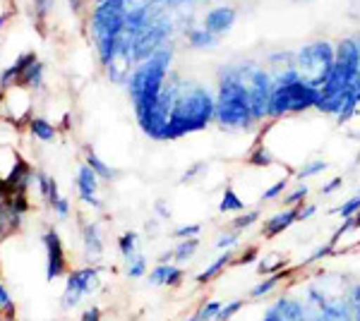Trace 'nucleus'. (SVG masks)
I'll use <instances>...</instances> for the list:
<instances>
[{
    "label": "nucleus",
    "mask_w": 360,
    "mask_h": 321,
    "mask_svg": "<svg viewBox=\"0 0 360 321\" xmlns=\"http://www.w3.org/2000/svg\"><path fill=\"white\" fill-rule=\"evenodd\" d=\"M293 60H295V51H288V48H276L264 55V65L271 74L283 72V70H291Z\"/></svg>",
    "instance_id": "nucleus-17"
},
{
    "label": "nucleus",
    "mask_w": 360,
    "mask_h": 321,
    "mask_svg": "<svg viewBox=\"0 0 360 321\" xmlns=\"http://www.w3.org/2000/svg\"><path fill=\"white\" fill-rule=\"evenodd\" d=\"M283 266H286V256L271 252V254H262L257 259V268L259 273H264V276H271V273H278L283 271Z\"/></svg>",
    "instance_id": "nucleus-28"
},
{
    "label": "nucleus",
    "mask_w": 360,
    "mask_h": 321,
    "mask_svg": "<svg viewBox=\"0 0 360 321\" xmlns=\"http://www.w3.org/2000/svg\"><path fill=\"white\" fill-rule=\"evenodd\" d=\"M217 115V94L202 81L183 79L178 98L168 118L166 142H178L188 134L207 130Z\"/></svg>",
    "instance_id": "nucleus-2"
},
{
    "label": "nucleus",
    "mask_w": 360,
    "mask_h": 321,
    "mask_svg": "<svg viewBox=\"0 0 360 321\" xmlns=\"http://www.w3.org/2000/svg\"><path fill=\"white\" fill-rule=\"evenodd\" d=\"M68 3H70V8H72V13H82L84 0H68Z\"/></svg>",
    "instance_id": "nucleus-53"
},
{
    "label": "nucleus",
    "mask_w": 360,
    "mask_h": 321,
    "mask_svg": "<svg viewBox=\"0 0 360 321\" xmlns=\"http://www.w3.org/2000/svg\"><path fill=\"white\" fill-rule=\"evenodd\" d=\"M0 321H3V312H0Z\"/></svg>",
    "instance_id": "nucleus-58"
},
{
    "label": "nucleus",
    "mask_w": 360,
    "mask_h": 321,
    "mask_svg": "<svg viewBox=\"0 0 360 321\" xmlns=\"http://www.w3.org/2000/svg\"><path fill=\"white\" fill-rule=\"evenodd\" d=\"M243 70V79L248 84L250 91V101H252V113L257 125L269 122V101H271V91H274V74L266 70L264 63L259 60H240Z\"/></svg>",
    "instance_id": "nucleus-7"
},
{
    "label": "nucleus",
    "mask_w": 360,
    "mask_h": 321,
    "mask_svg": "<svg viewBox=\"0 0 360 321\" xmlns=\"http://www.w3.org/2000/svg\"><path fill=\"white\" fill-rule=\"evenodd\" d=\"M20 86H34V89H41V84H44V65L39 60H34V63H29L27 70L22 72V77L20 81H17Z\"/></svg>",
    "instance_id": "nucleus-25"
},
{
    "label": "nucleus",
    "mask_w": 360,
    "mask_h": 321,
    "mask_svg": "<svg viewBox=\"0 0 360 321\" xmlns=\"http://www.w3.org/2000/svg\"><path fill=\"white\" fill-rule=\"evenodd\" d=\"M168 271H171V264H156L152 271H149V283H152V285H166Z\"/></svg>",
    "instance_id": "nucleus-39"
},
{
    "label": "nucleus",
    "mask_w": 360,
    "mask_h": 321,
    "mask_svg": "<svg viewBox=\"0 0 360 321\" xmlns=\"http://www.w3.org/2000/svg\"><path fill=\"white\" fill-rule=\"evenodd\" d=\"M307 197H310V185H307V183H298L293 190H288L286 195L281 197V207L298 209V207H303V204L307 202Z\"/></svg>",
    "instance_id": "nucleus-24"
},
{
    "label": "nucleus",
    "mask_w": 360,
    "mask_h": 321,
    "mask_svg": "<svg viewBox=\"0 0 360 321\" xmlns=\"http://www.w3.org/2000/svg\"><path fill=\"white\" fill-rule=\"evenodd\" d=\"M96 3H103V0H96Z\"/></svg>",
    "instance_id": "nucleus-59"
},
{
    "label": "nucleus",
    "mask_w": 360,
    "mask_h": 321,
    "mask_svg": "<svg viewBox=\"0 0 360 321\" xmlns=\"http://www.w3.org/2000/svg\"><path fill=\"white\" fill-rule=\"evenodd\" d=\"M188 321H200V319H197V314H193V317H190Z\"/></svg>",
    "instance_id": "nucleus-56"
},
{
    "label": "nucleus",
    "mask_w": 360,
    "mask_h": 321,
    "mask_svg": "<svg viewBox=\"0 0 360 321\" xmlns=\"http://www.w3.org/2000/svg\"><path fill=\"white\" fill-rule=\"evenodd\" d=\"M0 312H5L3 317L15 319V302H13V297H10L8 290H5L3 283H0Z\"/></svg>",
    "instance_id": "nucleus-41"
},
{
    "label": "nucleus",
    "mask_w": 360,
    "mask_h": 321,
    "mask_svg": "<svg viewBox=\"0 0 360 321\" xmlns=\"http://www.w3.org/2000/svg\"><path fill=\"white\" fill-rule=\"evenodd\" d=\"M346 300L351 302V307H360V281H351L346 288Z\"/></svg>",
    "instance_id": "nucleus-43"
},
{
    "label": "nucleus",
    "mask_w": 360,
    "mask_h": 321,
    "mask_svg": "<svg viewBox=\"0 0 360 321\" xmlns=\"http://www.w3.org/2000/svg\"><path fill=\"white\" fill-rule=\"evenodd\" d=\"M98 285V268L96 266H84L77 271L68 273L65 293H63V307L72 309L82 302L84 295H89Z\"/></svg>",
    "instance_id": "nucleus-8"
},
{
    "label": "nucleus",
    "mask_w": 360,
    "mask_h": 321,
    "mask_svg": "<svg viewBox=\"0 0 360 321\" xmlns=\"http://www.w3.org/2000/svg\"><path fill=\"white\" fill-rule=\"evenodd\" d=\"M17 225H20V216L13 214L10 209H5L3 204H0V235L8 232L10 228H17Z\"/></svg>",
    "instance_id": "nucleus-37"
},
{
    "label": "nucleus",
    "mask_w": 360,
    "mask_h": 321,
    "mask_svg": "<svg viewBox=\"0 0 360 321\" xmlns=\"http://www.w3.org/2000/svg\"><path fill=\"white\" fill-rule=\"evenodd\" d=\"M245 209H248V199H243L233 185L229 183L221 192V199H219V214H243Z\"/></svg>",
    "instance_id": "nucleus-18"
},
{
    "label": "nucleus",
    "mask_w": 360,
    "mask_h": 321,
    "mask_svg": "<svg viewBox=\"0 0 360 321\" xmlns=\"http://www.w3.org/2000/svg\"><path fill=\"white\" fill-rule=\"evenodd\" d=\"M183 278H185V271H183V268L176 266V264H171V271H168V281H166L168 288H176V285L183 283Z\"/></svg>",
    "instance_id": "nucleus-45"
},
{
    "label": "nucleus",
    "mask_w": 360,
    "mask_h": 321,
    "mask_svg": "<svg viewBox=\"0 0 360 321\" xmlns=\"http://www.w3.org/2000/svg\"><path fill=\"white\" fill-rule=\"evenodd\" d=\"M209 171V163L207 161H195L190 168H185V173L180 175V183H195L202 173Z\"/></svg>",
    "instance_id": "nucleus-36"
},
{
    "label": "nucleus",
    "mask_w": 360,
    "mask_h": 321,
    "mask_svg": "<svg viewBox=\"0 0 360 321\" xmlns=\"http://www.w3.org/2000/svg\"><path fill=\"white\" fill-rule=\"evenodd\" d=\"M44 247H46V278L56 281L65 273L68 259H65V249H63L60 235L56 230L44 232Z\"/></svg>",
    "instance_id": "nucleus-10"
},
{
    "label": "nucleus",
    "mask_w": 360,
    "mask_h": 321,
    "mask_svg": "<svg viewBox=\"0 0 360 321\" xmlns=\"http://www.w3.org/2000/svg\"><path fill=\"white\" fill-rule=\"evenodd\" d=\"M200 244H202L200 237H185V240H178V244L173 247V261H178V264L190 261L197 254Z\"/></svg>",
    "instance_id": "nucleus-22"
},
{
    "label": "nucleus",
    "mask_w": 360,
    "mask_h": 321,
    "mask_svg": "<svg viewBox=\"0 0 360 321\" xmlns=\"http://www.w3.org/2000/svg\"><path fill=\"white\" fill-rule=\"evenodd\" d=\"M154 211L159 214V218H171V209L166 207L164 199H156L154 202Z\"/></svg>",
    "instance_id": "nucleus-48"
},
{
    "label": "nucleus",
    "mask_w": 360,
    "mask_h": 321,
    "mask_svg": "<svg viewBox=\"0 0 360 321\" xmlns=\"http://www.w3.org/2000/svg\"><path fill=\"white\" fill-rule=\"evenodd\" d=\"M245 163L248 166H255V168L276 166V156L271 154V149H269V144L264 142V137H259L257 142L252 144V149H250L248 156H245Z\"/></svg>",
    "instance_id": "nucleus-15"
},
{
    "label": "nucleus",
    "mask_w": 360,
    "mask_h": 321,
    "mask_svg": "<svg viewBox=\"0 0 360 321\" xmlns=\"http://www.w3.org/2000/svg\"><path fill=\"white\" fill-rule=\"evenodd\" d=\"M293 3H303L305 5V3H312V0H293Z\"/></svg>",
    "instance_id": "nucleus-55"
},
{
    "label": "nucleus",
    "mask_w": 360,
    "mask_h": 321,
    "mask_svg": "<svg viewBox=\"0 0 360 321\" xmlns=\"http://www.w3.org/2000/svg\"><path fill=\"white\" fill-rule=\"evenodd\" d=\"M243 307H245V297H238V300H229L226 305H221V309H219V314H217V319H214V321H231L238 312H240Z\"/></svg>",
    "instance_id": "nucleus-33"
},
{
    "label": "nucleus",
    "mask_w": 360,
    "mask_h": 321,
    "mask_svg": "<svg viewBox=\"0 0 360 321\" xmlns=\"http://www.w3.org/2000/svg\"><path fill=\"white\" fill-rule=\"evenodd\" d=\"M221 305L224 302H219V300H209V302H205L200 309H197V319L200 321H214L217 319V314H219V309H221Z\"/></svg>",
    "instance_id": "nucleus-35"
},
{
    "label": "nucleus",
    "mask_w": 360,
    "mask_h": 321,
    "mask_svg": "<svg viewBox=\"0 0 360 321\" xmlns=\"http://www.w3.org/2000/svg\"><path fill=\"white\" fill-rule=\"evenodd\" d=\"M236 261V252L233 249H226V252H221L217 256V259L212 261V264H209L205 271H200L197 273V278L195 281L200 283V285H207V283H212V281H217L219 276H221V271L226 266H231Z\"/></svg>",
    "instance_id": "nucleus-14"
},
{
    "label": "nucleus",
    "mask_w": 360,
    "mask_h": 321,
    "mask_svg": "<svg viewBox=\"0 0 360 321\" xmlns=\"http://www.w3.org/2000/svg\"><path fill=\"white\" fill-rule=\"evenodd\" d=\"M82 321H101V309H98V307H89L82 314Z\"/></svg>",
    "instance_id": "nucleus-50"
},
{
    "label": "nucleus",
    "mask_w": 360,
    "mask_h": 321,
    "mask_svg": "<svg viewBox=\"0 0 360 321\" xmlns=\"http://www.w3.org/2000/svg\"><path fill=\"white\" fill-rule=\"evenodd\" d=\"M356 163H358V166H360V151H358V156H356Z\"/></svg>",
    "instance_id": "nucleus-57"
},
{
    "label": "nucleus",
    "mask_w": 360,
    "mask_h": 321,
    "mask_svg": "<svg viewBox=\"0 0 360 321\" xmlns=\"http://www.w3.org/2000/svg\"><path fill=\"white\" fill-rule=\"evenodd\" d=\"M332 214L339 216L341 221H344V218H351V216H356V214H360V192H358V195H353V197H348V199H344L336 209H332Z\"/></svg>",
    "instance_id": "nucleus-31"
},
{
    "label": "nucleus",
    "mask_w": 360,
    "mask_h": 321,
    "mask_svg": "<svg viewBox=\"0 0 360 321\" xmlns=\"http://www.w3.org/2000/svg\"><path fill=\"white\" fill-rule=\"evenodd\" d=\"M336 58V44L329 39H315L307 41L300 48H295V60L293 67L298 72V77L310 81L312 86L322 89V84L332 74Z\"/></svg>",
    "instance_id": "nucleus-6"
},
{
    "label": "nucleus",
    "mask_w": 360,
    "mask_h": 321,
    "mask_svg": "<svg viewBox=\"0 0 360 321\" xmlns=\"http://www.w3.org/2000/svg\"><path fill=\"white\" fill-rule=\"evenodd\" d=\"M240 235L243 232H238V230H224L221 235L217 237V249H221V252H226V249H236L238 244H240Z\"/></svg>",
    "instance_id": "nucleus-34"
},
{
    "label": "nucleus",
    "mask_w": 360,
    "mask_h": 321,
    "mask_svg": "<svg viewBox=\"0 0 360 321\" xmlns=\"http://www.w3.org/2000/svg\"><path fill=\"white\" fill-rule=\"evenodd\" d=\"M341 188H344V178H341V175H336V178H332L329 183H324L322 188H319V195L329 197V195H334V192L341 190Z\"/></svg>",
    "instance_id": "nucleus-44"
},
{
    "label": "nucleus",
    "mask_w": 360,
    "mask_h": 321,
    "mask_svg": "<svg viewBox=\"0 0 360 321\" xmlns=\"http://www.w3.org/2000/svg\"><path fill=\"white\" fill-rule=\"evenodd\" d=\"M29 130H32L34 137L41 139V142H53V139H56V127L51 125L49 120H44V118H32V120H29Z\"/></svg>",
    "instance_id": "nucleus-29"
},
{
    "label": "nucleus",
    "mask_w": 360,
    "mask_h": 321,
    "mask_svg": "<svg viewBox=\"0 0 360 321\" xmlns=\"http://www.w3.org/2000/svg\"><path fill=\"white\" fill-rule=\"evenodd\" d=\"M214 94H217V122L221 130L226 132H250L255 130L257 120L252 113V101H250L248 84L243 79L240 60L224 63L217 70V86H214Z\"/></svg>",
    "instance_id": "nucleus-1"
},
{
    "label": "nucleus",
    "mask_w": 360,
    "mask_h": 321,
    "mask_svg": "<svg viewBox=\"0 0 360 321\" xmlns=\"http://www.w3.org/2000/svg\"><path fill=\"white\" fill-rule=\"evenodd\" d=\"M286 276H288L286 271H278V273H271V276H264L262 281L255 283L252 288H250L248 297H250V300H262V297L271 295L278 285H281V281H286Z\"/></svg>",
    "instance_id": "nucleus-19"
},
{
    "label": "nucleus",
    "mask_w": 360,
    "mask_h": 321,
    "mask_svg": "<svg viewBox=\"0 0 360 321\" xmlns=\"http://www.w3.org/2000/svg\"><path fill=\"white\" fill-rule=\"evenodd\" d=\"M185 37V44H188L190 51H200V53H207V51H217L219 46H221V37H217V34L207 32L205 27L197 22L195 27H190L188 32H183Z\"/></svg>",
    "instance_id": "nucleus-12"
},
{
    "label": "nucleus",
    "mask_w": 360,
    "mask_h": 321,
    "mask_svg": "<svg viewBox=\"0 0 360 321\" xmlns=\"http://www.w3.org/2000/svg\"><path fill=\"white\" fill-rule=\"evenodd\" d=\"M125 273L127 278H142L147 273V256L144 254H132L125 259Z\"/></svg>",
    "instance_id": "nucleus-30"
},
{
    "label": "nucleus",
    "mask_w": 360,
    "mask_h": 321,
    "mask_svg": "<svg viewBox=\"0 0 360 321\" xmlns=\"http://www.w3.org/2000/svg\"><path fill=\"white\" fill-rule=\"evenodd\" d=\"M238 17H240V10L231 3H221V5H212L209 10H205L200 17V25L207 29V32L217 34V37H226V34L233 32Z\"/></svg>",
    "instance_id": "nucleus-9"
},
{
    "label": "nucleus",
    "mask_w": 360,
    "mask_h": 321,
    "mask_svg": "<svg viewBox=\"0 0 360 321\" xmlns=\"http://www.w3.org/2000/svg\"><path fill=\"white\" fill-rule=\"evenodd\" d=\"M317 209H319L317 204H312V202H305L303 207L298 209V223H303V221H310L312 216L317 214Z\"/></svg>",
    "instance_id": "nucleus-46"
},
{
    "label": "nucleus",
    "mask_w": 360,
    "mask_h": 321,
    "mask_svg": "<svg viewBox=\"0 0 360 321\" xmlns=\"http://www.w3.org/2000/svg\"><path fill=\"white\" fill-rule=\"evenodd\" d=\"M96 190H98V175L84 163V166L77 171V192H79V199H82L84 204H89V207H94V209H101L103 204L96 197Z\"/></svg>",
    "instance_id": "nucleus-13"
},
{
    "label": "nucleus",
    "mask_w": 360,
    "mask_h": 321,
    "mask_svg": "<svg viewBox=\"0 0 360 321\" xmlns=\"http://www.w3.org/2000/svg\"><path fill=\"white\" fill-rule=\"evenodd\" d=\"M127 10H130L127 0H103V3L96 5L89 17L91 37H94L96 53L103 67L118 53V37L125 29Z\"/></svg>",
    "instance_id": "nucleus-5"
},
{
    "label": "nucleus",
    "mask_w": 360,
    "mask_h": 321,
    "mask_svg": "<svg viewBox=\"0 0 360 321\" xmlns=\"http://www.w3.org/2000/svg\"><path fill=\"white\" fill-rule=\"evenodd\" d=\"M86 166H89L91 171L98 175V180H108V183H111V180H115L120 175L118 171H115V168H111L108 163H103L101 159H98V156L91 149L86 151Z\"/></svg>",
    "instance_id": "nucleus-26"
},
{
    "label": "nucleus",
    "mask_w": 360,
    "mask_h": 321,
    "mask_svg": "<svg viewBox=\"0 0 360 321\" xmlns=\"http://www.w3.org/2000/svg\"><path fill=\"white\" fill-rule=\"evenodd\" d=\"M262 321H286V319L278 317V314H276V312H271V309H266V314L262 317Z\"/></svg>",
    "instance_id": "nucleus-52"
},
{
    "label": "nucleus",
    "mask_w": 360,
    "mask_h": 321,
    "mask_svg": "<svg viewBox=\"0 0 360 321\" xmlns=\"http://www.w3.org/2000/svg\"><path fill=\"white\" fill-rule=\"evenodd\" d=\"M82 240H84V252L89 256V261H98L103 256V240L98 232L96 223H86L82 228Z\"/></svg>",
    "instance_id": "nucleus-16"
},
{
    "label": "nucleus",
    "mask_w": 360,
    "mask_h": 321,
    "mask_svg": "<svg viewBox=\"0 0 360 321\" xmlns=\"http://www.w3.org/2000/svg\"><path fill=\"white\" fill-rule=\"evenodd\" d=\"M353 321H360V307L353 309Z\"/></svg>",
    "instance_id": "nucleus-54"
},
{
    "label": "nucleus",
    "mask_w": 360,
    "mask_h": 321,
    "mask_svg": "<svg viewBox=\"0 0 360 321\" xmlns=\"http://www.w3.org/2000/svg\"><path fill=\"white\" fill-rule=\"evenodd\" d=\"M319 101V89L310 81L298 77L295 67L274 74V91L269 101V122L286 120L291 115H305L315 110Z\"/></svg>",
    "instance_id": "nucleus-4"
},
{
    "label": "nucleus",
    "mask_w": 360,
    "mask_h": 321,
    "mask_svg": "<svg viewBox=\"0 0 360 321\" xmlns=\"http://www.w3.org/2000/svg\"><path fill=\"white\" fill-rule=\"evenodd\" d=\"M327 168H329V161H324V159H310V161H303V166H300L293 175H295V180H298V183H305V180L322 175L324 171H327Z\"/></svg>",
    "instance_id": "nucleus-23"
},
{
    "label": "nucleus",
    "mask_w": 360,
    "mask_h": 321,
    "mask_svg": "<svg viewBox=\"0 0 360 321\" xmlns=\"http://www.w3.org/2000/svg\"><path fill=\"white\" fill-rule=\"evenodd\" d=\"M159 264H173V249H168V252L159 254Z\"/></svg>",
    "instance_id": "nucleus-51"
},
{
    "label": "nucleus",
    "mask_w": 360,
    "mask_h": 321,
    "mask_svg": "<svg viewBox=\"0 0 360 321\" xmlns=\"http://www.w3.org/2000/svg\"><path fill=\"white\" fill-rule=\"evenodd\" d=\"M53 209H56V214L60 216V218H68V214H70V204H68V199H58L56 204H53Z\"/></svg>",
    "instance_id": "nucleus-49"
},
{
    "label": "nucleus",
    "mask_w": 360,
    "mask_h": 321,
    "mask_svg": "<svg viewBox=\"0 0 360 321\" xmlns=\"http://www.w3.org/2000/svg\"><path fill=\"white\" fill-rule=\"evenodd\" d=\"M257 259H259V247H257V244H250L245 252L236 254V261H233V264H236V266H248V264H252V261H257Z\"/></svg>",
    "instance_id": "nucleus-42"
},
{
    "label": "nucleus",
    "mask_w": 360,
    "mask_h": 321,
    "mask_svg": "<svg viewBox=\"0 0 360 321\" xmlns=\"http://www.w3.org/2000/svg\"><path fill=\"white\" fill-rule=\"evenodd\" d=\"M137 244H139V235L137 232H123V235L118 237V249L120 254H123V259H127V256L137 254Z\"/></svg>",
    "instance_id": "nucleus-32"
},
{
    "label": "nucleus",
    "mask_w": 360,
    "mask_h": 321,
    "mask_svg": "<svg viewBox=\"0 0 360 321\" xmlns=\"http://www.w3.org/2000/svg\"><path fill=\"white\" fill-rule=\"evenodd\" d=\"M56 0H34V10H37L39 17H46L49 15V10L53 8Z\"/></svg>",
    "instance_id": "nucleus-47"
},
{
    "label": "nucleus",
    "mask_w": 360,
    "mask_h": 321,
    "mask_svg": "<svg viewBox=\"0 0 360 321\" xmlns=\"http://www.w3.org/2000/svg\"><path fill=\"white\" fill-rule=\"evenodd\" d=\"M336 252V247L332 242H324V244H319V247L315 249V252L310 254V259H305L303 261V266H310V264H317V261H322V259H327V256H332Z\"/></svg>",
    "instance_id": "nucleus-38"
},
{
    "label": "nucleus",
    "mask_w": 360,
    "mask_h": 321,
    "mask_svg": "<svg viewBox=\"0 0 360 321\" xmlns=\"http://www.w3.org/2000/svg\"><path fill=\"white\" fill-rule=\"evenodd\" d=\"M34 60H37V55H34V53H25V55L17 58L15 65H10L3 72V77H0V89H8V86L17 84L20 77H22V72L27 70V65H29V63H34Z\"/></svg>",
    "instance_id": "nucleus-20"
},
{
    "label": "nucleus",
    "mask_w": 360,
    "mask_h": 321,
    "mask_svg": "<svg viewBox=\"0 0 360 321\" xmlns=\"http://www.w3.org/2000/svg\"><path fill=\"white\" fill-rule=\"evenodd\" d=\"M262 221V209H245L243 214H236V218L229 221V228L231 230H238V232H245L250 230L252 225H257Z\"/></svg>",
    "instance_id": "nucleus-21"
},
{
    "label": "nucleus",
    "mask_w": 360,
    "mask_h": 321,
    "mask_svg": "<svg viewBox=\"0 0 360 321\" xmlns=\"http://www.w3.org/2000/svg\"><path fill=\"white\" fill-rule=\"evenodd\" d=\"M298 209L281 207L276 214L266 216V218L262 221V237H264V240H274V237L283 235V232H286L291 225L298 223Z\"/></svg>",
    "instance_id": "nucleus-11"
},
{
    "label": "nucleus",
    "mask_w": 360,
    "mask_h": 321,
    "mask_svg": "<svg viewBox=\"0 0 360 321\" xmlns=\"http://www.w3.org/2000/svg\"><path fill=\"white\" fill-rule=\"evenodd\" d=\"M288 188H291V178H286V175H283V178H278L276 183H271L269 188L259 195V204H269V202L281 199V197L288 192Z\"/></svg>",
    "instance_id": "nucleus-27"
},
{
    "label": "nucleus",
    "mask_w": 360,
    "mask_h": 321,
    "mask_svg": "<svg viewBox=\"0 0 360 321\" xmlns=\"http://www.w3.org/2000/svg\"><path fill=\"white\" fill-rule=\"evenodd\" d=\"M202 232V223H188V225H178L173 230V237L176 240H185V237H200Z\"/></svg>",
    "instance_id": "nucleus-40"
},
{
    "label": "nucleus",
    "mask_w": 360,
    "mask_h": 321,
    "mask_svg": "<svg viewBox=\"0 0 360 321\" xmlns=\"http://www.w3.org/2000/svg\"><path fill=\"white\" fill-rule=\"evenodd\" d=\"M173 58H176V44H166L164 48H159L152 58H147L144 63L132 70L130 79H127V96H130L132 110H135L137 125H142L147 120V115L152 113L161 96V89L166 84V77L173 70Z\"/></svg>",
    "instance_id": "nucleus-3"
}]
</instances>
